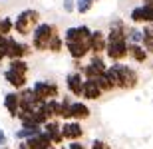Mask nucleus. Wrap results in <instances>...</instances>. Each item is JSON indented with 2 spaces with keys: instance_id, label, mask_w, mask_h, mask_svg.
<instances>
[{
  "instance_id": "72a5a7b5",
  "label": "nucleus",
  "mask_w": 153,
  "mask_h": 149,
  "mask_svg": "<svg viewBox=\"0 0 153 149\" xmlns=\"http://www.w3.org/2000/svg\"><path fill=\"white\" fill-rule=\"evenodd\" d=\"M68 147H70V149H88L84 143H82V141H70Z\"/></svg>"
},
{
  "instance_id": "c9c22d12",
  "label": "nucleus",
  "mask_w": 153,
  "mask_h": 149,
  "mask_svg": "<svg viewBox=\"0 0 153 149\" xmlns=\"http://www.w3.org/2000/svg\"><path fill=\"white\" fill-rule=\"evenodd\" d=\"M18 149H30L26 141H18Z\"/></svg>"
},
{
  "instance_id": "412c9836",
  "label": "nucleus",
  "mask_w": 153,
  "mask_h": 149,
  "mask_svg": "<svg viewBox=\"0 0 153 149\" xmlns=\"http://www.w3.org/2000/svg\"><path fill=\"white\" fill-rule=\"evenodd\" d=\"M42 131H44V125H36V127H22L20 125V129H16V133H14V137H16V141H26V139L34 137V135H38Z\"/></svg>"
},
{
  "instance_id": "6e6552de",
  "label": "nucleus",
  "mask_w": 153,
  "mask_h": 149,
  "mask_svg": "<svg viewBox=\"0 0 153 149\" xmlns=\"http://www.w3.org/2000/svg\"><path fill=\"white\" fill-rule=\"evenodd\" d=\"M91 32L90 26H85V24H79V26H72L64 32V40L66 42H90L91 38Z\"/></svg>"
},
{
  "instance_id": "aec40b11",
  "label": "nucleus",
  "mask_w": 153,
  "mask_h": 149,
  "mask_svg": "<svg viewBox=\"0 0 153 149\" xmlns=\"http://www.w3.org/2000/svg\"><path fill=\"white\" fill-rule=\"evenodd\" d=\"M90 115H91V111H90V107H88L84 102H74L72 103V119L84 121V119H88Z\"/></svg>"
},
{
  "instance_id": "f03ea898",
  "label": "nucleus",
  "mask_w": 153,
  "mask_h": 149,
  "mask_svg": "<svg viewBox=\"0 0 153 149\" xmlns=\"http://www.w3.org/2000/svg\"><path fill=\"white\" fill-rule=\"evenodd\" d=\"M56 34H60L56 24L40 22L38 26H36V30L32 32V48H34L36 52H48L50 50V42Z\"/></svg>"
},
{
  "instance_id": "58836bf2",
  "label": "nucleus",
  "mask_w": 153,
  "mask_h": 149,
  "mask_svg": "<svg viewBox=\"0 0 153 149\" xmlns=\"http://www.w3.org/2000/svg\"><path fill=\"white\" fill-rule=\"evenodd\" d=\"M0 149H10V147H8V145H6V147H0Z\"/></svg>"
},
{
  "instance_id": "423d86ee",
  "label": "nucleus",
  "mask_w": 153,
  "mask_h": 149,
  "mask_svg": "<svg viewBox=\"0 0 153 149\" xmlns=\"http://www.w3.org/2000/svg\"><path fill=\"white\" fill-rule=\"evenodd\" d=\"M105 56L111 62H123L125 58H129V42H109L108 50H105Z\"/></svg>"
},
{
  "instance_id": "e433bc0d",
  "label": "nucleus",
  "mask_w": 153,
  "mask_h": 149,
  "mask_svg": "<svg viewBox=\"0 0 153 149\" xmlns=\"http://www.w3.org/2000/svg\"><path fill=\"white\" fill-rule=\"evenodd\" d=\"M58 149H70V147H66V145H60V147H58Z\"/></svg>"
},
{
  "instance_id": "bb28decb",
  "label": "nucleus",
  "mask_w": 153,
  "mask_h": 149,
  "mask_svg": "<svg viewBox=\"0 0 153 149\" xmlns=\"http://www.w3.org/2000/svg\"><path fill=\"white\" fill-rule=\"evenodd\" d=\"M14 32V20L8 16H2L0 18V34L2 36H10Z\"/></svg>"
},
{
  "instance_id": "7ed1b4c3",
  "label": "nucleus",
  "mask_w": 153,
  "mask_h": 149,
  "mask_svg": "<svg viewBox=\"0 0 153 149\" xmlns=\"http://www.w3.org/2000/svg\"><path fill=\"white\" fill-rule=\"evenodd\" d=\"M40 24V12L36 8H26L14 18V32L18 36H30Z\"/></svg>"
},
{
  "instance_id": "c756f323",
  "label": "nucleus",
  "mask_w": 153,
  "mask_h": 149,
  "mask_svg": "<svg viewBox=\"0 0 153 149\" xmlns=\"http://www.w3.org/2000/svg\"><path fill=\"white\" fill-rule=\"evenodd\" d=\"M94 6V0H76V12L79 14H88Z\"/></svg>"
},
{
  "instance_id": "a878e982",
  "label": "nucleus",
  "mask_w": 153,
  "mask_h": 149,
  "mask_svg": "<svg viewBox=\"0 0 153 149\" xmlns=\"http://www.w3.org/2000/svg\"><path fill=\"white\" fill-rule=\"evenodd\" d=\"M64 48H66V40H64V36L56 34L54 38H52V42H50V50H48V52H52V54H60Z\"/></svg>"
},
{
  "instance_id": "cd10ccee",
  "label": "nucleus",
  "mask_w": 153,
  "mask_h": 149,
  "mask_svg": "<svg viewBox=\"0 0 153 149\" xmlns=\"http://www.w3.org/2000/svg\"><path fill=\"white\" fill-rule=\"evenodd\" d=\"M94 82H96L97 86H100V87L103 90V93H109V92H114V90H115V87H114V84L109 82V78H108L105 74H100V76H97V78H96Z\"/></svg>"
},
{
  "instance_id": "9b49d317",
  "label": "nucleus",
  "mask_w": 153,
  "mask_h": 149,
  "mask_svg": "<svg viewBox=\"0 0 153 149\" xmlns=\"http://www.w3.org/2000/svg\"><path fill=\"white\" fill-rule=\"evenodd\" d=\"M66 52L72 60H84L88 54H91L90 42H66Z\"/></svg>"
},
{
  "instance_id": "b1692460",
  "label": "nucleus",
  "mask_w": 153,
  "mask_h": 149,
  "mask_svg": "<svg viewBox=\"0 0 153 149\" xmlns=\"http://www.w3.org/2000/svg\"><path fill=\"white\" fill-rule=\"evenodd\" d=\"M129 20L135 26H145V10H143V6H135L129 12Z\"/></svg>"
},
{
  "instance_id": "37998d69",
  "label": "nucleus",
  "mask_w": 153,
  "mask_h": 149,
  "mask_svg": "<svg viewBox=\"0 0 153 149\" xmlns=\"http://www.w3.org/2000/svg\"><path fill=\"white\" fill-rule=\"evenodd\" d=\"M0 18H2V16H0Z\"/></svg>"
},
{
  "instance_id": "dca6fc26",
  "label": "nucleus",
  "mask_w": 153,
  "mask_h": 149,
  "mask_svg": "<svg viewBox=\"0 0 153 149\" xmlns=\"http://www.w3.org/2000/svg\"><path fill=\"white\" fill-rule=\"evenodd\" d=\"M42 111L48 115V119H60L62 113V99H48L42 103Z\"/></svg>"
},
{
  "instance_id": "f704fd0d",
  "label": "nucleus",
  "mask_w": 153,
  "mask_h": 149,
  "mask_svg": "<svg viewBox=\"0 0 153 149\" xmlns=\"http://www.w3.org/2000/svg\"><path fill=\"white\" fill-rule=\"evenodd\" d=\"M6 143H8V137H6V133L0 129V147H6Z\"/></svg>"
},
{
  "instance_id": "79ce46f5",
  "label": "nucleus",
  "mask_w": 153,
  "mask_h": 149,
  "mask_svg": "<svg viewBox=\"0 0 153 149\" xmlns=\"http://www.w3.org/2000/svg\"><path fill=\"white\" fill-rule=\"evenodd\" d=\"M94 2H96V0H94Z\"/></svg>"
},
{
  "instance_id": "20e7f679",
  "label": "nucleus",
  "mask_w": 153,
  "mask_h": 149,
  "mask_svg": "<svg viewBox=\"0 0 153 149\" xmlns=\"http://www.w3.org/2000/svg\"><path fill=\"white\" fill-rule=\"evenodd\" d=\"M44 99H40L36 96L34 87H24L20 90V111H28V113H34L42 107Z\"/></svg>"
},
{
  "instance_id": "c85d7f7f",
  "label": "nucleus",
  "mask_w": 153,
  "mask_h": 149,
  "mask_svg": "<svg viewBox=\"0 0 153 149\" xmlns=\"http://www.w3.org/2000/svg\"><path fill=\"white\" fill-rule=\"evenodd\" d=\"M141 28H143V48H145L149 54H153V32L149 30L147 24L141 26Z\"/></svg>"
},
{
  "instance_id": "ea45409f",
  "label": "nucleus",
  "mask_w": 153,
  "mask_h": 149,
  "mask_svg": "<svg viewBox=\"0 0 153 149\" xmlns=\"http://www.w3.org/2000/svg\"><path fill=\"white\" fill-rule=\"evenodd\" d=\"M151 70H153V64H151Z\"/></svg>"
},
{
  "instance_id": "a19ab883",
  "label": "nucleus",
  "mask_w": 153,
  "mask_h": 149,
  "mask_svg": "<svg viewBox=\"0 0 153 149\" xmlns=\"http://www.w3.org/2000/svg\"><path fill=\"white\" fill-rule=\"evenodd\" d=\"M96 2H100V0H96Z\"/></svg>"
},
{
  "instance_id": "393cba45",
  "label": "nucleus",
  "mask_w": 153,
  "mask_h": 149,
  "mask_svg": "<svg viewBox=\"0 0 153 149\" xmlns=\"http://www.w3.org/2000/svg\"><path fill=\"white\" fill-rule=\"evenodd\" d=\"M8 68L14 70V72H18V74H26V76H28L30 66H28L26 60H8Z\"/></svg>"
},
{
  "instance_id": "ddd939ff",
  "label": "nucleus",
  "mask_w": 153,
  "mask_h": 149,
  "mask_svg": "<svg viewBox=\"0 0 153 149\" xmlns=\"http://www.w3.org/2000/svg\"><path fill=\"white\" fill-rule=\"evenodd\" d=\"M4 80L8 82L16 92H20V90H24V87L28 86V76L26 74H18V72H14V70H10V68L4 70Z\"/></svg>"
},
{
  "instance_id": "1a4fd4ad",
  "label": "nucleus",
  "mask_w": 153,
  "mask_h": 149,
  "mask_svg": "<svg viewBox=\"0 0 153 149\" xmlns=\"http://www.w3.org/2000/svg\"><path fill=\"white\" fill-rule=\"evenodd\" d=\"M34 48L24 44V42L16 40L10 36V44H8V60H26V56L32 54Z\"/></svg>"
},
{
  "instance_id": "f257e3e1",
  "label": "nucleus",
  "mask_w": 153,
  "mask_h": 149,
  "mask_svg": "<svg viewBox=\"0 0 153 149\" xmlns=\"http://www.w3.org/2000/svg\"><path fill=\"white\" fill-rule=\"evenodd\" d=\"M105 76L109 78V82L114 84L115 90H135L139 84V74L135 68H131L127 64L114 62L108 68Z\"/></svg>"
},
{
  "instance_id": "6ab92c4d",
  "label": "nucleus",
  "mask_w": 153,
  "mask_h": 149,
  "mask_svg": "<svg viewBox=\"0 0 153 149\" xmlns=\"http://www.w3.org/2000/svg\"><path fill=\"white\" fill-rule=\"evenodd\" d=\"M129 58L137 64H145L149 60V52L143 48V44H129Z\"/></svg>"
},
{
  "instance_id": "f8f14e48",
  "label": "nucleus",
  "mask_w": 153,
  "mask_h": 149,
  "mask_svg": "<svg viewBox=\"0 0 153 149\" xmlns=\"http://www.w3.org/2000/svg\"><path fill=\"white\" fill-rule=\"evenodd\" d=\"M90 48H91V54H105V50H108V34H103L102 30H94L90 38Z\"/></svg>"
},
{
  "instance_id": "f3484780",
  "label": "nucleus",
  "mask_w": 153,
  "mask_h": 149,
  "mask_svg": "<svg viewBox=\"0 0 153 149\" xmlns=\"http://www.w3.org/2000/svg\"><path fill=\"white\" fill-rule=\"evenodd\" d=\"M102 96H103V90L97 86L94 80H85V82H84V96H82L84 99L96 102V99H100Z\"/></svg>"
},
{
  "instance_id": "4c0bfd02",
  "label": "nucleus",
  "mask_w": 153,
  "mask_h": 149,
  "mask_svg": "<svg viewBox=\"0 0 153 149\" xmlns=\"http://www.w3.org/2000/svg\"><path fill=\"white\" fill-rule=\"evenodd\" d=\"M147 26H149V30H151V32H153V24H147Z\"/></svg>"
},
{
  "instance_id": "a211bd4d",
  "label": "nucleus",
  "mask_w": 153,
  "mask_h": 149,
  "mask_svg": "<svg viewBox=\"0 0 153 149\" xmlns=\"http://www.w3.org/2000/svg\"><path fill=\"white\" fill-rule=\"evenodd\" d=\"M26 143H28L30 149H46V147H50V145H54L52 143V137L46 131H42V133H38V135H34V137L26 139Z\"/></svg>"
},
{
  "instance_id": "4be33fe9",
  "label": "nucleus",
  "mask_w": 153,
  "mask_h": 149,
  "mask_svg": "<svg viewBox=\"0 0 153 149\" xmlns=\"http://www.w3.org/2000/svg\"><path fill=\"white\" fill-rule=\"evenodd\" d=\"M127 42L129 44H143V28L131 24L127 28Z\"/></svg>"
},
{
  "instance_id": "39448f33",
  "label": "nucleus",
  "mask_w": 153,
  "mask_h": 149,
  "mask_svg": "<svg viewBox=\"0 0 153 149\" xmlns=\"http://www.w3.org/2000/svg\"><path fill=\"white\" fill-rule=\"evenodd\" d=\"M32 87H34L36 96H38L40 99H44V102H48V99H58V96H60V87H58L56 82L38 80V82H34Z\"/></svg>"
},
{
  "instance_id": "5701e85b",
  "label": "nucleus",
  "mask_w": 153,
  "mask_h": 149,
  "mask_svg": "<svg viewBox=\"0 0 153 149\" xmlns=\"http://www.w3.org/2000/svg\"><path fill=\"white\" fill-rule=\"evenodd\" d=\"M88 64H91L100 74H105L108 68H109L108 64H105V60H103V54H91V58H90V62H88Z\"/></svg>"
},
{
  "instance_id": "2f4dec72",
  "label": "nucleus",
  "mask_w": 153,
  "mask_h": 149,
  "mask_svg": "<svg viewBox=\"0 0 153 149\" xmlns=\"http://www.w3.org/2000/svg\"><path fill=\"white\" fill-rule=\"evenodd\" d=\"M90 149H109V145L103 141V139H94L91 141V147Z\"/></svg>"
},
{
  "instance_id": "4468645a",
  "label": "nucleus",
  "mask_w": 153,
  "mask_h": 149,
  "mask_svg": "<svg viewBox=\"0 0 153 149\" xmlns=\"http://www.w3.org/2000/svg\"><path fill=\"white\" fill-rule=\"evenodd\" d=\"M44 131L52 137V143L54 145H58V147L64 145L66 139H64V133H62V123H60L58 119H50L48 121V123L44 125Z\"/></svg>"
},
{
  "instance_id": "473e14b6",
  "label": "nucleus",
  "mask_w": 153,
  "mask_h": 149,
  "mask_svg": "<svg viewBox=\"0 0 153 149\" xmlns=\"http://www.w3.org/2000/svg\"><path fill=\"white\" fill-rule=\"evenodd\" d=\"M64 4V10H66V14H70V12L76 10V0H62Z\"/></svg>"
},
{
  "instance_id": "2eb2a0df",
  "label": "nucleus",
  "mask_w": 153,
  "mask_h": 149,
  "mask_svg": "<svg viewBox=\"0 0 153 149\" xmlns=\"http://www.w3.org/2000/svg\"><path fill=\"white\" fill-rule=\"evenodd\" d=\"M4 107L12 119H18L20 113V92H8L4 96Z\"/></svg>"
},
{
  "instance_id": "9d476101",
  "label": "nucleus",
  "mask_w": 153,
  "mask_h": 149,
  "mask_svg": "<svg viewBox=\"0 0 153 149\" xmlns=\"http://www.w3.org/2000/svg\"><path fill=\"white\" fill-rule=\"evenodd\" d=\"M62 133L66 141H79L84 137V127H82V121H64L62 123Z\"/></svg>"
},
{
  "instance_id": "0eeeda50",
  "label": "nucleus",
  "mask_w": 153,
  "mask_h": 149,
  "mask_svg": "<svg viewBox=\"0 0 153 149\" xmlns=\"http://www.w3.org/2000/svg\"><path fill=\"white\" fill-rule=\"evenodd\" d=\"M84 74L82 72H70L68 76H66V87H68V92L74 96V98H82L84 96Z\"/></svg>"
},
{
  "instance_id": "7c9ffc66",
  "label": "nucleus",
  "mask_w": 153,
  "mask_h": 149,
  "mask_svg": "<svg viewBox=\"0 0 153 149\" xmlns=\"http://www.w3.org/2000/svg\"><path fill=\"white\" fill-rule=\"evenodd\" d=\"M8 44H10V36L0 34V62L8 58Z\"/></svg>"
}]
</instances>
